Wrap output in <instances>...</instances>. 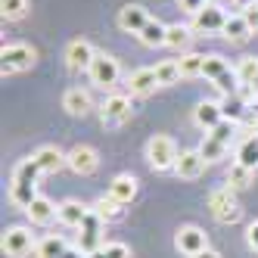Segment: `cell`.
Returning a JSON list of instances; mask_svg holds the SVG:
<instances>
[{"label":"cell","instance_id":"obj_1","mask_svg":"<svg viewBox=\"0 0 258 258\" xmlns=\"http://www.w3.org/2000/svg\"><path fill=\"white\" fill-rule=\"evenodd\" d=\"M38 177L41 168L34 159H22L13 171V183H10V199L16 202L19 209H28L34 199H38Z\"/></svg>","mask_w":258,"mask_h":258},{"label":"cell","instance_id":"obj_2","mask_svg":"<svg viewBox=\"0 0 258 258\" xmlns=\"http://www.w3.org/2000/svg\"><path fill=\"white\" fill-rule=\"evenodd\" d=\"M202 75H206L221 94L230 97L239 90V78H236V69H230V62L224 56H218V53H209L206 56V66H202Z\"/></svg>","mask_w":258,"mask_h":258},{"label":"cell","instance_id":"obj_3","mask_svg":"<svg viewBox=\"0 0 258 258\" xmlns=\"http://www.w3.org/2000/svg\"><path fill=\"white\" fill-rule=\"evenodd\" d=\"M177 143L168 137V134H156L146 140V162L153 165L156 171H168L177 165Z\"/></svg>","mask_w":258,"mask_h":258},{"label":"cell","instance_id":"obj_4","mask_svg":"<svg viewBox=\"0 0 258 258\" xmlns=\"http://www.w3.org/2000/svg\"><path fill=\"white\" fill-rule=\"evenodd\" d=\"M34 59H38L34 47H28V44H7L4 50H0V72H4V75H16V72L31 69Z\"/></svg>","mask_w":258,"mask_h":258},{"label":"cell","instance_id":"obj_5","mask_svg":"<svg viewBox=\"0 0 258 258\" xmlns=\"http://www.w3.org/2000/svg\"><path fill=\"white\" fill-rule=\"evenodd\" d=\"M209 209H212V215H215L218 224H236L239 215H243V212H239V202H236V196H233L230 187L212 190V196H209Z\"/></svg>","mask_w":258,"mask_h":258},{"label":"cell","instance_id":"obj_6","mask_svg":"<svg viewBox=\"0 0 258 258\" xmlns=\"http://www.w3.org/2000/svg\"><path fill=\"white\" fill-rule=\"evenodd\" d=\"M103 224L106 221L90 209L87 212V218L81 221V233H78V249L84 252V255H90V252H97V249H103Z\"/></svg>","mask_w":258,"mask_h":258},{"label":"cell","instance_id":"obj_7","mask_svg":"<svg viewBox=\"0 0 258 258\" xmlns=\"http://www.w3.org/2000/svg\"><path fill=\"white\" fill-rule=\"evenodd\" d=\"M174 246H177V252H183L187 258H193V255H199V252L209 249V236H206V230L196 227V224H183L174 233Z\"/></svg>","mask_w":258,"mask_h":258},{"label":"cell","instance_id":"obj_8","mask_svg":"<svg viewBox=\"0 0 258 258\" xmlns=\"http://www.w3.org/2000/svg\"><path fill=\"white\" fill-rule=\"evenodd\" d=\"M66 165L75 174H81V177H87V174H94L97 168H100V153L94 150V146H72V150L66 153Z\"/></svg>","mask_w":258,"mask_h":258},{"label":"cell","instance_id":"obj_9","mask_svg":"<svg viewBox=\"0 0 258 258\" xmlns=\"http://www.w3.org/2000/svg\"><path fill=\"white\" fill-rule=\"evenodd\" d=\"M90 81L97 87H115L118 84V59L109 53H97V59L90 62Z\"/></svg>","mask_w":258,"mask_h":258},{"label":"cell","instance_id":"obj_10","mask_svg":"<svg viewBox=\"0 0 258 258\" xmlns=\"http://www.w3.org/2000/svg\"><path fill=\"white\" fill-rule=\"evenodd\" d=\"M31 246H34V236H31V230H25V227H10V230L4 233V239H0V249H4V255H10V258L28 255Z\"/></svg>","mask_w":258,"mask_h":258},{"label":"cell","instance_id":"obj_11","mask_svg":"<svg viewBox=\"0 0 258 258\" xmlns=\"http://www.w3.org/2000/svg\"><path fill=\"white\" fill-rule=\"evenodd\" d=\"M100 118L103 124H121L131 118V100H127L124 94H109L100 106Z\"/></svg>","mask_w":258,"mask_h":258},{"label":"cell","instance_id":"obj_12","mask_svg":"<svg viewBox=\"0 0 258 258\" xmlns=\"http://www.w3.org/2000/svg\"><path fill=\"white\" fill-rule=\"evenodd\" d=\"M224 22H227V13L221 10L218 4H206V7L193 16V28H196V31H206V34L224 31Z\"/></svg>","mask_w":258,"mask_h":258},{"label":"cell","instance_id":"obj_13","mask_svg":"<svg viewBox=\"0 0 258 258\" xmlns=\"http://www.w3.org/2000/svg\"><path fill=\"white\" fill-rule=\"evenodd\" d=\"M97 59V50L90 47L87 41H72L66 47V66L72 72H90V62Z\"/></svg>","mask_w":258,"mask_h":258},{"label":"cell","instance_id":"obj_14","mask_svg":"<svg viewBox=\"0 0 258 258\" xmlns=\"http://www.w3.org/2000/svg\"><path fill=\"white\" fill-rule=\"evenodd\" d=\"M146 22H150V13H146V7H140V4H127V7L118 10V28L121 31L140 34L146 28Z\"/></svg>","mask_w":258,"mask_h":258},{"label":"cell","instance_id":"obj_15","mask_svg":"<svg viewBox=\"0 0 258 258\" xmlns=\"http://www.w3.org/2000/svg\"><path fill=\"white\" fill-rule=\"evenodd\" d=\"M193 121L202 127V131H215V127L224 121V112H221V103H215V100H202L196 109H193Z\"/></svg>","mask_w":258,"mask_h":258},{"label":"cell","instance_id":"obj_16","mask_svg":"<svg viewBox=\"0 0 258 258\" xmlns=\"http://www.w3.org/2000/svg\"><path fill=\"white\" fill-rule=\"evenodd\" d=\"M206 159H202V153L199 150H187V153H180L177 156V165H174V171H177V177H183V180H196L202 171H206Z\"/></svg>","mask_w":258,"mask_h":258},{"label":"cell","instance_id":"obj_17","mask_svg":"<svg viewBox=\"0 0 258 258\" xmlns=\"http://www.w3.org/2000/svg\"><path fill=\"white\" fill-rule=\"evenodd\" d=\"M62 109L69 115H75V118H84L90 112V94L81 90V87H69L62 94Z\"/></svg>","mask_w":258,"mask_h":258},{"label":"cell","instance_id":"obj_18","mask_svg":"<svg viewBox=\"0 0 258 258\" xmlns=\"http://www.w3.org/2000/svg\"><path fill=\"white\" fill-rule=\"evenodd\" d=\"M109 196H112L115 202H121V206L134 202V196H137V177L134 174H115L112 183H109Z\"/></svg>","mask_w":258,"mask_h":258},{"label":"cell","instance_id":"obj_19","mask_svg":"<svg viewBox=\"0 0 258 258\" xmlns=\"http://www.w3.org/2000/svg\"><path fill=\"white\" fill-rule=\"evenodd\" d=\"M159 87V78H156V69H137L131 78H127V90L131 97H146Z\"/></svg>","mask_w":258,"mask_h":258},{"label":"cell","instance_id":"obj_20","mask_svg":"<svg viewBox=\"0 0 258 258\" xmlns=\"http://www.w3.org/2000/svg\"><path fill=\"white\" fill-rule=\"evenodd\" d=\"M236 78H239V87L246 94H258V56H243L236 66Z\"/></svg>","mask_w":258,"mask_h":258},{"label":"cell","instance_id":"obj_21","mask_svg":"<svg viewBox=\"0 0 258 258\" xmlns=\"http://www.w3.org/2000/svg\"><path fill=\"white\" fill-rule=\"evenodd\" d=\"M31 159L38 162V168H41V174H53V171H59L62 165H66V153H59L56 146H41V150L34 153Z\"/></svg>","mask_w":258,"mask_h":258},{"label":"cell","instance_id":"obj_22","mask_svg":"<svg viewBox=\"0 0 258 258\" xmlns=\"http://www.w3.org/2000/svg\"><path fill=\"white\" fill-rule=\"evenodd\" d=\"M25 212H28V218H31V224H50V221L59 215V206H53L47 196H38Z\"/></svg>","mask_w":258,"mask_h":258},{"label":"cell","instance_id":"obj_23","mask_svg":"<svg viewBox=\"0 0 258 258\" xmlns=\"http://www.w3.org/2000/svg\"><path fill=\"white\" fill-rule=\"evenodd\" d=\"M224 38L230 41V44H243L249 34H252V28H249V22H246V16L239 13V16H227V22H224Z\"/></svg>","mask_w":258,"mask_h":258},{"label":"cell","instance_id":"obj_24","mask_svg":"<svg viewBox=\"0 0 258 258\" xmlns=\"http://www.w3.org/2000/svg\"><path fill=\"white\" fill-rule=\"evenodd\" d=\"M87 206H81V202H75V199H69V202H62V206H59V221H62V224L66 227H81V221L87 218Z\"/></svg>","mask_w":258,"mask_h":258},{"label":"cell","instance_id":"obj_25","mask_svg":"<svg viewBox=\"0 0 258 258\" xmlns=\"http://www.w3.org/2000/svg\"><path fill=\"white\" fill-rule=\"evenodd\" d=\"M165 34H168V25H162L159 19H150V22H146V28L137 34V38L146 47H165Z\"/></svg>","mask_w":258,"mask_h":258},{"label":"cell","instance_id":"obj_26","mask_svg":"<svg viewBox=\"0 0 258 258\" xmlns=\"http://www.w3.org/2000/svg\"><path fill=\"white\" fill-rule=\"evenodd\" d=\"M236 162L239 165H246V168H258V134L246 137L243 143H239V150H236Z\"/></svg>","mask_w":258,"mask_h":258},{"label":"cell","instance_id":"obj_27","mask_svg":"<svg viewBox=\"0 0 258 258\" xmlns=\"http://www.w3.org/2000/svg\"><path fill=\"white\" fill-rule=\"evenodd\" d=\"M94 212H97V215H100V218L106 221V224H109V221H118V218L124 215L121 202H115V199L109 196V193H106V196H100V199L94 202Z\"/></svg>","mask_w":258,"mask_h":258},{"label":"cell","instance_id":"obj_28","mask_svg":"<svg viewBox=\"0 0 258 258\" xmlns=\"http://www.w3.org/2000/svg\"><path fill=\"white\" fill-rule=\"evenodd\" d=\"M156 78H159V87L177 84V81H180V66H177V59H162V62L156 66Z\"/></svg>","mask_w":258,"mask_h":258},{"label":"cell","instance_id":"obj_29","mask_svg":"<svg viewBox=\"0 0 258 258\" xmlns=\"http://www.w3.org/2000/svg\"><path fill=\"white\" fill-rule=\"evenodd\" d=\"M221 112H224L227 121H239L246 115V97H239V94H230L221 100Z\"/></svg>","mask_w":258,"mask_h":258},{"label":"cell","instance_id":"obj_30","mask_svg":"<svg viewBox=\"0 0 258 258\" xmlns=\"http://www.w3.org/2000/svg\"><path fill=\"white\" fill-rule=\"evenodd\" d=\"M177 66H180V78H196V75H202L206 56H202V53H183L177 59Z\"/></svg>","mask_w":258,"mask_h":258},{"label":"cell","instance_id":"obj_31","mask_svg":"<svg viewBox=\"0 0 258 258\" xmlns=\"http://www.w3.org/2000/svg\"><path fill=\"white\" fill-rule=\"evenodd\" d=\"M34 249H38V258H62L69 246H66L62 236H47V239H41Z\"/></svg>","mask_w":258,"mask_h":258},{"label":"cell","instance_id":"obj_32","mask_svg":"<svg viewBox=\"0 0 258 258\" xmlns=\"http://www.w3.org/2000/svg\"><path fill=\"white\" fill-rule=\"evenodd\" d=\"M252 168H246V165H239V162H233L230 165V171H227V183H230V190H246L249 183H252Z\"/></svg>","mask_w":258,"mask_h":258},{"label":"cell","instance_id":"obj_33","mask_svg":"<svg viewBox=\"0 0 258 258\" xmlns=\"http://www.w3.org/2000/svg\"><path fill=\"white\" fill-rule=\"evenodd\" d=\"M190 28L187 25H168V34H165V47H171V50H183L190 44Z\"/></svg>","mask_w":258,"mask_h":258},{"label":"cell","instance_id":"obj_34","mask_svg":"<svg viewBox=\"0 0 258 258\" xmlns=\"http://www.w3.org/2000/svg\"><path fill=\"white\" fill-rule=\"evenodd\" d=\"M199 153H202V159H206V162H218V159H224L227 146L221 143V140H215L212 134H206V140L199 143Z\"/></svg>","mask_w":258,"mask_h":258},{"label":"cell","instance_id":"obj_35","mask_svg":"<svg viewBox=\"0 0 258 258\" xmlns=\"http://www.w3.org/2000/svg\"><path fill=\"white\" fill-rule=\"evenodd\" d=\"M28 13V0H0V16L7 22H16Z\"/></svg>","mask_w":258,"mask_h":258},{"label":"cell","instance_id":"obj_36","mask_svg":"<svg viewBox=\"0 0 258 258\" xmlns=\"http://www.w3.org/2000/svg\"><path fill=\"white\" fill-rule=\"evenodd\" d=\"M215 140H221V143H224V146H230V140H233V134H236V121H221L218 127H215V131H209Z\"/></svg>","mask_w":258,"mask_h":258},{"label":"cell","instance_id":"obj_37","mask_svg":"<svg viewBox=\"0 0 258 258\" xmlns=\"http://www.w3.org/2000/svg\"><path fill=\"white\" fill-rule=\"evenodd\" d=\"M106 258H131V249H127L124 243H106Z\"/></svg>","mask_w":258,"mask_h":258},{"label":"cell","instance_id":"obj_38","mask_svg":"<svg viewBox=\"0 0 258 258\" xmlns=\"http://www.w3.org/2000/svg\"><path fill=\"white\" fill-rule=\"evenodd\" d=\"M206 4H209V0H180V10H183V13H190V16H196Z\"/></svg>","mask_w":258,"mask_h":258},{"label":"cell","instance_id":"obj_39","mask_svg":"<svg viewBox=\"0 0 258 258\" xmlns=\"http://www.w3.org/2000/svg\"><path fill=\"white\" fill-rule=\"evenodd\" d=\"M243 16H246V22H249V28L258 34V4L255 7H249V10H243Z\"/></svg>","mask_w":258,"mask_h":258},{"label":"cell","instance_id":"obj_40","mask_svg":"<svg viewBox=\"0 0 258 258\" xmlns=\"http://www.w3.org/2000/svg\"><path fill=\"white\" fill-rule=\"evenodd\" d=\"M246 239H249L252 249H258V221H252V224L246 227Z\"/></svg>","mask_w":258,"mask_h":258},{"label":"cell","instance_id":"obj_41","mask_svg":"<svg viewBox=\"0 0 258 258\" xmlns=\"http://www.w3.org/2000/svg\"><path fill=\"white\" fill-rule=\"evenodd\" d=\"M62 258H87V255H84L81 249H66V255H62Z\"/></svg>","mask_w":258,"mask_h":258},{"label":"cell","instance_id":"obj_42","mask_svg":"<svg viewBox=\"0 0 258 258\" xmlns=\"http://www.w3.org/2000/svg\"><path fill=\"white\" fill-rule=\"evenodd\" d=\"M233 4H236L239 10H249V7H255V4H258V0H233Z\"/></svg>","mask_w":258,"mask_h":258},{"label":"cell","instance_id":"obj_43","mask_svg":"<svg viewBox=\"0 0 258 258\" xmlns=\"http://www.w3.org/2000/svg\"><path fill=\"white\" fill-rule=\"evenodd\" d=\"M193 258H221L215 249H206V252H199V255H193Z\"/></svg>","mask_w":258,"mask_h":258},{"label":"cell","instance_id":"obj_44","mask_svg":"<svg viewBox=\"0 0 258 258\" xmlns=\"http://www.w3.org/2000/svg\"><path fill=\"white\" fill-rule=\"evenodd\" d=\"M87 258H106V249H97V252H90Z\"/></svg>","mask_w":258,"mask_h":258},{"label":"cell","instance_id":"obj_45","mask_svg":"<svg viewBox=\"0 0 258 258\" xmlns=\"http://www.w3.org/2000/svg\"><path fill=\"white\" fill-rule=\"evenodd\" d=\"M209 4H215V0H209Z\"/></svg>","mask_w":258,"mask_h":258}]
</instances>
